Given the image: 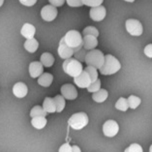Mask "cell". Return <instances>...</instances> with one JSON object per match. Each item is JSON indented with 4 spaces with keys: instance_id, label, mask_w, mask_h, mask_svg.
I'll return each instance as SVG.
<instances>
[{
    "instance_id": "27",
    "label": "cell",
    "mask_w": 152,
    "mask_h": 152,
    "mask_svg": "<svg viewBox=\"0 0 152 152\" xmlns=\"http://www.w3.org/2000/svg\"><path fill=\"white\" fill-rule=\"evenodd\" d=\"M84 71L87 72V74L89 75L92 83H94V81L98 80V71L96 68L92 67V66H87V67L84 69Z\"/></svg>"
},
{
    "instance_id": "35",
    "label": "cell",
    "mask_w": 152,
    "mask_h": 152,
    "mask_svg": "<svg viewBox=\"0 0 152 152\" xmlns=\"http://www.w3.org/2000/svg\"><path fill=\"white\" fill-rule=\"evenodd\" d=\"M65 1L66 0H49L50 5H53L54 7H61L65 3Z\"/></svg>"
},
{
    "instance_id": "25",
    "label": "cell",
    "mask_w": 152,
    "mask_h": 152,
    "mask_svg": "<svg viewBox=\"0 0 152 152\" xmlns=\"http://www.w3.org/2000/svg\"><path fill=\"white\" fill-rule=\"evenodd\" d=\"M115 107L118 110H121V112H126L129 109V104H128V100L126 98L121 97L118 99V101L115 103Z\"/></svg>"
},
{
    "instance_id": "22",
    "label": "cell",
    "mask_w": 152,
    "mask_h": 152,
    "mask_svg": "<svg viewBox=\"0 0 152 152\" xmlns=\"http://www.w3.org/2000/svg\"><path fill=\"white\" fill-rule=\"evenodd\" d=\"M47 119L45 116H37V117H33L31 120V124L34 128L36 129H43L45 126L47 125Z\"/></svg>"
},
{
    "instance_id": "29",
    "label": "cell",
    "mask_w": 152,
    "mask_h": 152,
    "mask_svg": "<svg viewBox=\"0 0 152 152\" xmlns=\"http://www.w3.org/2000/svg\"><path fill=\"white\" fill-rule=\"evenodd\" d=\"M86 54H87V50L83 48V49H80V50H77L74 53V57L80 62H85V56H86Z\"/></svg>"
},
{
    "instance_id": "7",
    "label": "cell",
    "mask_w": 152,
    "mask_h": 152,
    "mask_svg": "<svg viewBox=\"0 0 152 152\" xmlns=\"http://www.w3.org/2000/svg\"><path fill=\"white\" fill-rule=\"evenodd\" d=\"M118 131H119V126H118L117 122L114 120H107L103 125L104 135L109 137V138H113V137L116 136Z\"/></svg>"
},
{
    "instance_id": "33",
    "label": "cell",
    "mask_w": 152,
    "mask_h": 152,
    "mask_svg": "<svg viewBox=\"0 0 152 152\" xmlns=\"http://www.w3.org/2000/svg\"><path fill=\"white\" fill-rule=\"evenodd\" d=\"M70 7H80L83 5V0H66Z\"/></svg>"
},
{
    "instance_id": "39",
    "label": "cell",
    "mask_w": 152,
    "mask_h": 152,
    "mask_svg": "<svg viewBox=\"0 0 152 152\" xmlns=\"http://www.w3.org/2000/svg\"><path fill=\"white\" fill-rule=\"evenodd\" d=\"M3 3H4V0H0V7L3 5Z\"/></svg>"
},
{
    "instance_id": "1",
    "label": "cell",
    "mask_w": 152,
    "mask_h": 152,
    "mask_svg": "<svg viewBox=\"0 0 152 152\" xmlns=\"http://www.w3.org/2000/svg\"><path fill=\"white\" fill-rule=\"evenodd\" d=\"M121 68L120 62L118 61V59L112 54H107L105 55V61L101 68L99 69L100 73L102 75L109 76V75H113L116 72H118Z\"/></svg>"
},
{
    "instance_id": "11",
    "label": "cell",
    "mask_w": 152,
    "mask_h": 152,
    "mask_svg": "<svg viewBox=\"0 0 152 152\" xmlns=\"http://www.w3.org/2000/svg\"><path fill=\"white\" fill-rule=\"evenodd\" d=\"M74 81H75L77 86H79L80 88H87L92 83L89 75H88L87 72H85L84 70L81 72L80 76L74 77Z\"/></svg>"
},
{
    "instance_id": "16",
    "label": "cell",
    "mask_w": 152,
    "mask_h": 152,
    "mask_svg": "<svg viewBox=\"0 0 152 152\" xmlns=\"http://www.w3.org/2000/svg\"><path fill=\"white\" fill-rule=\"evenodd\" d=\"M35 32H36V28L34 27V25H32L30 23H24L20 30L21 35H23L24 38H26V40L34 38Z\"/></svg>"
},
{
    "instance_id": "19",
    "label": "cell",
    "mask_w": 152,
    "mask_h": 152,
    "mask_svg": "<svg viewBox=\"0 0 152 152\" xmlns=\"http://www.w3.org/2000/svg\"><path fill=\"white\" fill-rule=\"evenodd\" d=\"M40 62L42 63L44 67H51L54 63V57L53 55L50 53H44L41 55L40 58Z\"/></svg>"
},
{
    "instance_id": "28",
    "label": "cell",
    "mask_w": 152,
    "mask_h": 152,
    "mask_svg": "<svg viewBox=\"0 0 152 152\" xmlns=\"http://www.w3.org/2000/svg\"><path fill=\"white\" fill-rule=\"evenodd\" d=\"M83 36L91 35V36H94L97 38V37L99 36V31H98V29L94 26H87L83 29Z\"/></svg>"
},
{
    "instance_id": "26",
    "label": "cell",
    "mask_w": 152,
    "mask_h": 152,
    "mask_svg": "<svg viewBox=\"0 0 152 152\" xmlns=\"http://www.w3.org/2000/svg\"><path fill=\"white\" fill-rule=\"evenodd\" d=\"M127 100H128L129 107H131L132 110L137 109V107L140 105V102H142L139 97H137V96H134V95L129 96V98Z\"/></svg>"
},
{
    "instance_id": "2",
    "label": "cell",
    "mask_w": 152,
    "mask_h": 152,
    "mask_svg": "<svg viewBox=\"0 0 152 152\" xmlns=\"http://www.w3.org/2000/svg\"><path fill=\"white\" fill-rule=\"evenodd\" d=\"M66 45L75 50V53L83 48V37L81 34L77 30H70L63 37Z\"/></svg>"
},
{
    "instance_id": "34",
    "label": "cell",
    "mask_w": 152,
    "mask_h": 152,
    "mask_svg": "<svg viewBox=\"0 0 152 152\" xmlns=\"http://www.w3.org/2000/svg\"><path fill=\"white\" fill-rule=\"evenodd\" d=\"M58 152H72V146L68 142H66L60 146Z\"/></svg>"
},
{
    "instance_id": "40",
    "label": "cell",
    "mask_w": 152,
    "mask_h": 152,
    "mask_svg": "<svg viewBox=\"0 0 152 152\" xmlns=\"http://www.w3.org/2000/svg\"><path fill=\"white\" fill-rule=\"evenodd\" d=\"M26 1H27V0H20V2L21 3V4H23V3L26 2Z\"/></svg>"
},
{
    "instance_id": "13",
    "label": "cell",
    "mask_w": 152,
    "mask_h": 152,
    "mask_svg": "<svg viewBox=\"0 0 152 152\" xmlns=\"http://www.w3.org/2000/svg\"><path fill=\"white\" fill-rule=\"evenodd\" d=\"M43 73L44 66L42 63L39 61H34L30 63V65H29V74H30L31 77H33V79L39 77Z\"/></svg>"
},
{
    "instance_id": "23",
    "label": "cell",
    "mask_w": 152,
    "mask_h": 152,
    "mask_svg": "<svg viewBox=\"0 0 152 152\" xmlns=\"http://www.w3.org/2000/svg\"><path fill=\"white\" fill-rule=\"evenodd\" d=\"M48 113L44 110L43 107L41 106H35L32 107L31 112H30V116L33 117H37V116H47Z\"/></svg>"
},
{
    "instance_id": "10",
    "label": "cell",
    "mask_w": 152,
    "mask_h": 152,
    "mask_svg": "<svg viewBox=\"0 0 152 152\" xmlns=\"http://www.w3.org/2000/svg\"><path fill=\"white\" fill-rule=\"evenodd\" d=\"M61 95L67 100H75L77 97V91L73 84H64L61 86Z\"/></svg>"
},
{
    "instance_id": "8",
    "label": "cell",
    "mask_w": 152,
    "mask_h": 152,
    "mask_svg": "<svg viewBox=\"0 0 152 152\" xmlns=\"http://www.w3.org/2000/svg\"><path fill=\"white\" fill-rule=\"evenodd\" d=\"M57 9L53 5H47L41 10V17L46 21H53L57 17Z\"/></svg>"
},
{
    "instance_id": "6",
    "label": "cell",
    "mask_w": 152,
    "mask_h": 152,
    "mask_svg": "<svg viewBox=\"0 0 152 152\" xmlns=\"http://www.w3.org/2000/svg\"><path fill=\"white\" fill-rule=\"evenodd\" d=\"M125 26H126V30L132 36H140L142 34L143 31L142 25L138 20L129 18V20H126Z\"/></svg>"
},
{
    "instance_id": "3",
    "label": "cell",
    "mask_w": 152,
    "mask_h": 152,
    "mask_svg": "<svg viewBox=\"0 0 152 152\" xmlns=\"http://www.w3.org/2000/svg\"><path fill=\"white\" fill-rule=\"evenodd\" d=\"M63 70L64 72L69 75L70 77H76L77 76H80L81 72L83 71V67L81 62H80L79 60H77L76 58H69L66 59V60L63 62Z\"/></svg>"
},
{
    "instance_id": "18",
    "label": "cell",
    "mask_w": 152,
    "mask_h": 152,
    "mask_svg": "<svg viewBox=\"0 0 152 152\" xmlns=\"http://www.w3.org/2000/svg\"><path fill=\"white\" fill-rule=\"evenodd\" d=\"M43 107L48 113H53L56 112V106H55L53 98L47 97L45 100H44Z\"/></svg>"
},
{
    "instance_id": "36",
    "label": "cell",
    "mask_w": 152,
    "mask_h": 152,
    "mask_svg": "<svg viewBox=\"0 0 152 152\" xmlns=\"http://www.w3.org/2000/svg\"><path fill=\"white\" fill-rule=\"evenodd\" d=\"M144 54H145L147 57L152 58V44H149V45H147L144 48Z\"/></svg>"
},
{
    "instance_id": "17",
    "label": "cell",
    "mask_w": 152,
    "mask_h": 152,
    "mask_svg": "<svg viewBox=\"0 0 152 152\" xmlns=\"http://www.w3.org/2000/svg\"><path fill=\"white\" fill-rule=\"evenodd\" d=\"M53 76L50 73H43L42 75L39 77L38 79V83L41 86L44 87H49L50 85L53 83Z\"/></svg>"
},
{
    "instance_id": "20",
    "label": "cell",
    "mask_w": 152,
    "mask_h": 152,
    "mask_svg": "<svg viewBox=\"0 0 152 152\" xmlns=\"http://www.w3.org/2000/svg\"><path fill=\"white\" fill-rule=\"evenodd\" d=\"M38 47H39V43L35 38L26 40L24 43V49L31 53H35V51L38 50Z\"/></svg>"
},
{
    "instance_id": "41",
    "label": "cell",
    "mask_w": 152,
    "mask_h": 152,
    "mask_svg": "<svg viewBox=\"0 0 152 152\" xmlns=\"http://www.w3.org/2000/svg\"><path fill=\"white\" fill-rule=\"evenodd\" d=\"M124 1H127V2H134L135 0H124Z\"/></svg>"
},
{
    "instance_id": "9",
    "label": "cell",
    "mask_w": 152,
    "mask_h": 152,
    "mask_svg": "<svg viewBox=\"0 0 152 152\" xmlns=\"http://www.w3.org/2000/svg\"><path fill=\"white\" fill-rule=\"evenodd\" d=\"M74 53H75V50L71 49L70 47L66 45V43L64 42V39L60 40V43H59V47H58V54L62 59H69L71 58Z\"/></svg>"
},
{
    "instance_id": "32",
    "label": "cell",
    "mask_w": 152,
    "mask_h": 152,
    "mask_svg": "<svg viewBox=\"0 0 152 152\" xmlns=\"http://www.w3.org/2000/svg\"><path fill=\"white\" fill-rule=\"evenodd\" d=\"M124 152H143L142 147L138 143H132L129 147L125 149Z\"/></svg>"
},
{
    "instance_id": "12",
    "label": "cell",
    "mask_w": 152,
    "mask_h": 152,
    "mask_svg": "<svg viewBox=\"0 0 152 152\" xmlns=\"http://www.w3.org/2000/svg\"><path fill=\"white\" fill-rule=\"evenodd\" d=\"M89 15H90V18L94 21H101L106 18L107 11H106L105 7L101 5V6L93 7V8H91Z\"/></svg>"
},
{
    "instance_id": "15",
    "label": "cell",
    "mask_w": 152,
    "mask_h": 152,
    "mask_svg": "<svg viewBox=\"0 0 152 152\" xmlns=\"http://www.w3.org/2000/svg\"><path fill=\"white\" fill-rule=\"evenodd\" d=\"M83 49H85L86 50H95V48L98 46L97 38L94 37V36H91V35L83 36Z\"/></svg>"
},
{
    "instance_id": "42",
    "label": "cell",
    "mask_w": 152,
    "mask_h": 152,
    "mask_svg": "<svg viewBox=\"0 0 152 152\" xmlns=\"http://www.w3.org/2000/svg\"><path fill=\"white\" fill-rule=\"evenodd\" d=\"M149 152H152V144H151V146L149 148Z\"/></svg>"
},
{
    "instance_id": "31",
    "label": "cell",
    "mask_w": 152,
    "mask_h": 152,
    "mask_svg": "<svg viewBox=\"0 0 152 152\" xmlns=\"http://www.w3.org/2000/svg\"><path fill=\"white\" fill-rule=\"evenodd\" d=\"M103 1L104 0H83V5L89 6L91 8H93V7L101 6Z\"/></svg>"
},
{
    "instance_id": "14",
    "label": "cell",
    "mask_w": 152,
    "mask_h": 152,
    "mask_svg": "<svg viewBox=\"0 0 152 152\" xmlns=\"http://www.w3.org/2000/svg\"><path fill=\"white\" fill-rule=\"evenodd\" d=\"M28 88L23 83H17L13 87V93L18 98H24L27 95Z\"/></svg>"
},
{
    "instance_id": "24",
    "label": "cell",
    "mask_w": 152,
    "mask_h": 152,
    "mask_svg": "<svg viewBox=\"0 0 152 152\" xmlns=\"http://www.w3.org/2000/svg\"><path fill=\"white\" fill-rule=\"evenodd\" d=\"M53 100L56 106V113H61L65 107V98L62 95H56Z\"/></svg>"
},
{
    "instance_id": "21",
    "label": "cell",
    "mask_w": 152,
    "mask_h": 152,
    "mask_svg": "<svg viewBox=\"0 0 152 152\" xmlns=\"http://www.w3.org/2000/svg\"><path fill=\"white\" fill-rule=\"evenodd\" d=\"M107 96H109L107 91L106 89H102L101 88L99 91L93 93V95H92V99H93L96 103H103L107 100Z\"/></svg>"
},
{
    "instance_id": "5",
    "label": "cell",
    "mask_w": 152,
    "mask_h": 152,
    "mask_svg": "<svg viewBox=\"0 0 152 152\" xmlns=\"http://www.w3.org/2000/svg\"><path fill=\"white\" fill-rule=\"evenodd\" d=\"M88 116L85 113H77L69 118V126L74 130H80L88 124Z\"/></svg>"
},
{
    "instance_id": "30",
    "label": "cell",
    "mask_w": 152,
    "mask_h": 152,
    "mask_svg": "<svg viewBox=\"0 0 152 152\" xmlns=\"http://www.w3.org/2000/svg\"><path fill=\"white\" fill-rule=\"evenodd\" d=\"M100 89H101V80L99 79L94 83H91V84L87 87V91L90 92V93H95Z\"/></svg>"
},
{
    "instance_id": "37",
    "label": "cell",
    "mask_w": 152,
    "mask_h": 152,
    "mask_svg": "<svg viewBox=\"0 0 152 152\" xmlns=\"http://www.w3.org/2000/svg\"><path fill=\"white\" fill-rule=\"evenodd\" d=\"M37 2V0H27L26 2H24L23 5L27 6V7H31L33 5H35V3Z\"/></svg>"
},
{
    "instance_id": "38",
    "label": "cell",
    "mask_w": 152,
    "mask_h": 152,
    "mask_svg": "<svg viewBox=\"0 0 152 152\" xmlns=\"http://www.w3.org/2000/svg\"><path fill=\"white\" fill-rule=\"evenodd\" d=\"M72 152H81V150L77 145H73L72 146Z\"/></svg>"
},
{
    "instance_id": "4",
    "label": "cell",
    "mask_w": 152,
    "mask_h": 152,
    "mask_svg": "<svg viewBox=\"0 0 152 152\" xmlns=\"http://www.w3.org/2000/svg\"><path fill=\"white\" fill-rule=\"evenodd\" d=\"M105 61V55L99 50H92L88 51L85 56V63L87 66H92L96 69H100Z\"/></svg>"
}]
</instances>
